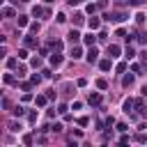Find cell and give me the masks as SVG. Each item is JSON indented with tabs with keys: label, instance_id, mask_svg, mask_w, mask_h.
<instances>
[{
	"label": "cell",
	"instance_id": "cell-1",
	"mask_svg": "<svg viewBox=\"0 0 147 147\" xmlns=\"http://www.w3.org/2000/svg\"><path fill=\"white\" fill-rule=\"evenodd\" d=\"M126 18V14H122V11H117V14H106V21H113V23H122Z\"/></svg>",
	"mask_w": 147,
	"mask_h": 147
},
{
	"label": "cell",
	"instance_id": "cell-7",
	"mask_svg": "<svg viewBox=\"0 0 147 147\" xmlns=\"http://www.w3.org/2000/svg\"><path fill=\"white\" fill-rule=\"evenodd\" d=\"M87 101H90V106H99L101 103V94H90Z\"/></svg>",
	"mask_w": 147,
	"mask_h": 147
},
{
	"label": "cell",
	"instance_id": "cell-19",
	"mask_svg": "<svg viewBox=\"0 0 147 147\" xmlns=\"http://www.w3.org/2000/svg\"><path fill=\"white\" fill-rule=\"evenodd\" d=\"M18 25H21V28L28 25V16H18Z\"/></svg>",
	"mask_w": 147,
	"mask_h": 147
},
{
	"label": "cell",
	"instance_id": "cell-34",
	"mask_svg": "<svg viewBox=\"0 0 147 147\" xmlns=\"http://www.w3.org/2000/svg\"><path fill=\"white\" fill-rule=\"evenodd\" d=\"M21 2H30V0H21Z\"/></svg>",
	"mask_w": 147,
	"mask_h": 147
},
{
	"label": "cell",
	"instance_id": "cell-10",
	"mask_svg": "<svg viewBox=\"0 0 147 147\" xmlns=\"http://www.w3.org/2000/svg\"><path fill=\"white\" fill-rule=\"evenodd\" d=\"M80 55H83V48H78V46H74V48H71V57H74V60H78Z\"/></svg>",
	"mask_w": 147,
	"mask_h": 147
},
{
	"label": "cell",
	"instance_id": "cell-5",
	"mask_svg": "<svg viewBox=\"0 0 147 147\" xmlns=\"http://www.w3.org/2000/svg\"><path fill=\"white\" fill-rule=\"evenodd\" d=\"M96 55H99V51L92 46V48H90V53H87V62H96Z\"/></svg>",
	"mask_w": 147,
	"mask_h": 147
},
{
	"label": "cell",
	"instance_id": "cell-6",
	"mask_svg": "<svg viewBox=\"0 0 147 147\" xmlns=\"http://www.w3.org/2000/svg\"><path fill=\"white\" fill-rule=\"evenodd\" d=\"M133 80H136V76H133V74H129V76H124V78H122V85H124V87H129V85H133Z\"/></svg>",
	"mask_w": 147,
	"mask_h": 147
},
{
	"label": "cell",
	"instance_id": "cell-4",
	"mask_svg": "<svg viewBox=\"0 0 147 147\" xmlns=\"http://www.w3.org/2000/svg\"><path fill=\"white\" fill-rule=\"evenodd\" d=\"M108 55H110V57H117V55H119V46L110 44V46H108Z\"/></svg>",
	"mask_w": 147,
	"mask_h": 147
},
{
	"label": "cell",
	"instance_id": "cell-2",
	"mask_svg": "<svg viewBox=\"0 0 147 147\" xmlns=\"http://www.w3.org/2000/svg\"><path fill=\"white\" fill-rule=\"evenodd\" d=\"M51 64H53V67H60V64H62V55H60V53H53V55H51Z\"/></svg>",
	"mask_w": 147,
	"mask_h": 147
},
{
	"label": "cell",
	"instance_id": "cell-31",
	"mask_svg": "<svg viewBox=\"0 0 147 147\" xmlns=\"http://www.w3.org/2000/svg\"><path fill=\"white\" fill-rule=\"evenodd\" d=\"M142 67L147 69V53H142Z\"/></svg>",
	"mask_w": 147,
	"mask_h": 147
},
{
	"label": "cell",
	"instance_id": "cell-20",
	"mask_svg": "<svg viewBox=\"0 0 147 147\" xmlns=\"http://www.w3.org/2000/svg\"><path fill=\"white\" fill-rule=\"evenodd\" d=\"M25 57H28V51L21 48V51H18V60H25Z\"/></svg>",
	"mask_w": 147,
	"mask_h": 147
},
{
	"label": "cell",
	"instance_id": "cell-29",
	"mask_svg": "<svg viewBox=\"0 0 147 147\" xmlns=\"http://www.w3.org/2000/svg\"><path fill=\"white\" fill-rule=\"evenodd\" d=\"M145 0H129V5H142Z\"/></svg>",
	"mask_w": 147,
	"mask_h": 147
},
{
	"label": "cell",
	"instance_id": "cell-23",
	"mask_svg": "<svg viewBox=\"0 0 147 147\" xmlns=\"http://www.w3.org/2000/svg\"><path fill=\"white\" fill-rule=\"evenodd\" d=\"M136 140H138V142H147V136H145V133H138Z\"/></svg>",
	"mask_w": 147,
	"mask_h": 147
},
{
	"label": "cell",
	"instance_id": "cell-14",
	"mask_svg": "<svg viewBox=\"0 0 147 147\" xmlns=\"http://www.w3.org/2000/svg\"><path fill=\"white\" fill-rule=\"evenodd\" d=\"M25 46H30V48H34V46H37V41H34V37H25Z\"/></svg>",
	"mask_w": 147,
	"mask_h": 147
},
{
	"label": "cell",
	"instance_id": "cell-13",
	"mask_svg": "<svg viewBox=\"0 0 147 147\" xmlns=\"http://www.w3.org/2000/svg\"><path fill=\"white\" fill-rule=\"evenodd\" d=\"M87 25H90V30H96V28H99V18H90Z\"/></svg>",
	"mask_w": 147,
	"mask_h": 147
},
{
	"label": "cell",
	"instance_id": "cell-17",
	"mask_svg": "<svg viewBox=\"0 0 147 147\" xmlns=\"http://www.w3.org/2000/svg\"><path fill=\"white\" fill-rule=\"evenodd\" d=\"M96 87H99V90H106V87H108V83H106L103 78H99V80H96Z\"/></svg>",
	"mask_w": 147,
	"mask_h": 147
},
{
	"label": "cell",
	"instance_id": "cell-32",
	"mask_svg": "<svg viewBox=\"0 0 147 147\" xmlns=\"http://www.w3.org/2000/svg\"><path fill=\"white\" fill-rule=\"evenodd\" d=\"M142 92H145V94H147V83H145V87H142Z\"/></svg>",
	"mask_w": 147,
	"mask_h": 147
},
{
	"label": "cell",
	"instance_id": "cell-22",
	"mask_svg": "<svg viewBox=\"0 0 147 147\" xmlns=\"http://www.w3.org/2000/svg\"><path fill=\"white\" fill-rule=\"evenodd\" d=\"M9 131H21V124H16V122H11V124H9Z\"/></svg>",
	"mask_w": 147,
	"mask_h": 147
},
{
	"label": "cell",
	"instance_id": "cell-3",
	"mask_svg": "<svg viewBox=\"0 0 147 147\" xmlns=\"http://www.w3.org/2000/svg\"><path fill=\"white\" fill-rule=\"evenodd\" d=\"M96 39H99V37H94V34H92V32H90V34H85V37H83V41H85V44H87V46H94V41H96Z\"/></svg>",
	"mask_w": 147,
	"mask_h": 147
},
{
	"label": "cell",
	"instance_id": "cell-12",
	"mask_svg": "<svg viewBox=\"0 0 147 147\" xmlns=\"http://www.w3.org/2000/svg\"><path fill=\"white\" fill-rule=\"evenodd\" d=\"M133 106H136V101H133V99H126V101H124V113L129 115V110H131Z\"/></svg>",
	"mask_w": 147,
	"mask_h": 147
},
{
	"label": "cell",
	"instance_id": "cell-15",
	"mask_svg": "<svg viewBox=\"0 0 147 147\" xmlns=\"http://www.w3.org/2000/svg\"><path fill=\"white\" fill-rule=\"evenodd\" d=\"M46 101H48V96H37V99H34L37 106H46Z\"/></svg>",
	"mask_w": 147,
	"mask_h": 147
},
{
	"label": "cell",
	"instance_id": "cell-25",
	"mask_svg": "<svg viewBox=\"0 0 147 147\" xmlns=\"http://www.w3.org/2000/svg\"><path fill=\"white\" fill-rule=\"evenodd\" d=\"M51 46H53V48H55V51H60V48H62V41H53V44H51Z\"/></svg>",
	"mask_w": 147,
	"mask_h": 147
},
{
	"label": "cell",
	"instance_id": "cell-27",
	"mask_svg": "<svg viewBox=\"0 0 147 147\" xmlns=\"http://www.w3.org/2000/svg\"><path fill=\"white\" fill-rule=\"evenodd\" d=\"M32 67H41V60L39 57H32Z\"/></svg>",
	"mask_w": 147,
	"mask_h": 147
},
{
	"label": "cell",
	"instance_id": "cell-11",
	"mask_svg": "<svg viewBox=\"0 0 147 147\" xmlns=\"http://www.w3.org/2000/svg\"><path fill=\"white\" fill-rule=\"evenodd\" d=\"M99 67H101V71H108V69L113 67V62H110V60H101V62H99Z\"/></svg>",
	"mask_w": 147,
	"mask_h": 147
},
{
	"label": "cell",
	"instance_id": "cell-33",
	"mask_svg": "<svg viewBox=\"0 0 147 147\" xmlns=\"http://www.w3.org/2000/svg\"><path fill=\"white\" fill-rule=\"evenodd\" d=\"M46 2H55V0H46Z\"/></svg>",
	"mask_w": 147,
	"mask_h": 147
},
{
	"label": "cell",
	"instance_id": "cell-16",
	"mask_svg": "<svg viewBox=\"0 0 147 147\" xmlns=\"http://www.w3.org/2000/svg\"><path fill=\"white\" fill-rule=\"evenodd\" d=\"M85 11H87V14H94V11H96V5H94V2H90V5L85 7Z\"/></svg>",
	"mask_w": 147,
	"mask_h": 147
},
{
	"label": "cell",
	"instance_id": "cell-30",
	"mask_svg": "<svg viewBox=\"0 0 147 147\" xmlns=\"http://www.w3.org/2000/svg\"><path fill=\"white\" fill-rule=\"evenodd\" d=\"M78 2H80V0H67V5H71V7H76Z\"/></svg>",
	"mask_w": 147,
	"mask_h": 147
},
{
	"label": "cell",
	"instance_id": "cell-28",
	"mask_svg": "<svg viewBox=\"0 0 147 147\" xmlns=\"http://www.w3.org/2000/svg\"><path fill=\"white\" fill-rule=\"evenodd\" d=\"M133 74H142V67L140 64H133Z\"/></svg>",
	"mask_w": 147,
	"mask_h": 147
},
{
	"label": "cell",
	"instance_id": "cell-18",
	"mask_svg": "<svg viewBox=\"0 0 147 147\" xmlns=\"http://www.w3.org/2000/svg\"><path fill=\"white\" fill-rule=\"evenodd\" d=\"M2 14H5V16H14V9H11V7H5Z\"/></svg>",
	"mask_w": 147,
	"mask_h": 147
},
{
	"label": "cell",
	"instance_id": "cell-26",
	"mask_svg": "<svg viewBox=\"0 0 147 147\" xmlns=\"http://www.w3.org/2000/svg\"><path fill=\"white\" fill-rule=\"evenodd\" d=\"M7 67H16V57H9L7 60Z\"/></svg>",
	"mask_w": 147,
	"mask_h": 147
},
{
	"label": "cell",
	"instance_id": "cell-8",
	"mask_svg": "<svg viewBox=\"0 0 147 147\" xmlns=\"http://www.w3.org/2000/svg\"><path fill=\"white\" fill-rule=\"evenodd\" d=\"M85 23V16L83 14H74V25H83Z\"/></svg>",
	"mask_w": 147,
	"mask_h": 147
},
{
	"label": "cell",
	"instance_id": "cell-21",
	"mask_svg": "<svg viewBox=\"0 0 147 147\" xmlns=\"http://www.w3.org/2000/svg\"><path fill=\"white\" fill-rule=\"evenodd\" d=\"M124 55H126V60H131L136 53H133V48H126V51H124Z\"/></svg>",
	"mask_w": 147,
	"mask_h": 147
},
{
	"label": "cell",
	"instance_id": "cell-24",
	"mask_svg": "<svg viewBox=\"0 0 147 147\" xmlns=\"http://www.w3.org/2000/svg\"><path fill=\"white\" fill-rule=\"evenodd\" d=\"M64 21H67V16H64V14L60 11V14H57V23H64Z\"/></svg>",
	"mask_w": 147,
	"mask_h": 147
},
{
	"label": "cell",
	"instance_id": "cell-9",
	"mask_svg": "<svg viewBox=\"0 0 147 147\" xmlns=\"http://www.w3.org/2000/svg\"><path fill=\"white\" fill-rule=\"evenodd\" d=\"M78 39H80V34H78V30H71V32H69V41H71V44H76Z\"/></svg>",
	"mask_w": 147,
	"mask_h": 147
}]
</instances>
